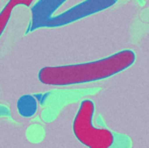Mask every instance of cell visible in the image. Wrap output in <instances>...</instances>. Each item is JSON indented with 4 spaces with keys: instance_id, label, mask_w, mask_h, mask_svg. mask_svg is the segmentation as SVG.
<instances>
[{
    "instance_id": "1",
    "label": "cell",
    "mask_w": 149,
    "mask_h": 148,
    "mask_svg": "<svg viewBox=\"0 0 149 148\" xmlns=\"http://www.w3.org/2000/svg\"><path fill=\"white\" fill-rule=\"evenodd\" d=\"M135 61L131 50H123L112 56L93 62L63 66L44 67L39 72V80L47 85H72L108 78L127 69Z\"/></svg>"
},
{
    "instance_id": "2",
    "label": "cell",
    "mask_w": 149,
    "mask_h": 148,
    "mask_svg": "<svg viewBox=\"0 0 149 148\" xmlns=\"http://www.w3.org/2000/svg\"><path fill=\"white\" fill-rule=\"evenodd\" d=\"M94 105L85 99L80 104L73 121V132L79 142L89 148H109L114 143L112 132L104 128H96L92 125Z\"/></svg>"
},
{
    "instance_id": "3",
    "label": "cell",
    "mask_w": 149,
    "mask_h": 148,
    "mask_svg": "<svg viewBox=\"0 0 149 148\" xmlns=\"http://www.w3.org/2000/svg\"><path fill=\"white\" fill-rule=\"evenodd\" d=\"M117 0H85L57 16H51L42 28H57L111 7Z\"/></svg>"
},
{
    "instance_id": "4",
    "label": "cell",
    "mask_w": 149,
    "mask_h": 148,
    "mask_svg": "<svg viewBox=\"0 0 149 148\" xmlns=\"http://www.w3.org/2000/svg\"><path fill=\"white\" fill-rule=\"evenodd\" d=\"M65 1L66 0H39L31 8L33 28H42L44 22H47Z\"/></svg>"
},
{
    "instance_id": "5",
    "label": "cell",
    "mask_w": 149,
    "mask_h": 148,
    "mask_svg": "<svg viewBox=\"0 0 149 148\" xmlns=\"http://www.w3.org/2000/svg\"><path fill=\"white\" fill-rule=\"evenodd\" d=\"M35 0H9L3 7V9L0 11V37L3 34L10 17H11L13 8L16 6L24 5V6H31Z\"/></svg>"
},
{
    "instance_id": "6",
    "label": "cell",
    "mask_w": 149,
    "mask_h": 148,
    "mask_svg": "<svg viewBox=\"0 0 149 148\" xmlns=\"http://www.w3.org/2000/svg\"><path fill=\"white\" fill-rule=\"evenodd\" d=\"M17 108L20 115L24 117H31L37 111V103L35 97L31 95H24L19 99L17 103Z\"/></svg>"
}]
</instances>
